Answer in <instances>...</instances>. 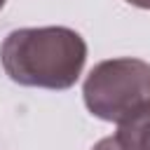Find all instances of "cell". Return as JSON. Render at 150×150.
Wrapping results in <instances>:
<instances>
[{"label": "cell", "instance_id": "obj_1", "mask_svg": "<svg viewBox=\"0 0 150 150\" xmlns=\"http://www.w3.org/2000/svg\"><path fill=\"white\" fill-rule=\"evenodd\" d=\"M0 61L12 82L61 91L80 80L87 42L68 26L16 28L2 40Z\"/></svg>", "mask_w": 150, "mask_h": 150}, {"label": "cell", "instance_id": "obj_2", "mask_svg": "<svg viewBox=\"0 0 150 150\" xmlns=\"http://www.w3.org/2000/svg\"><path fill=\"white\" fill-rule=\"evenodd\" d=\"M82 98L94 117L120 124L134 110L150 103V63L134 56L96 63L84 77Z\"/></svg>", "mask_w": 150, "mask_h": 150}, {"label": "cell", "instance_id": "obj_3", "mask_svg": "<svg viewBox=\"0 0 150 150\" xmlns=\"http://www.w3.org/2000/svg\"><path fill=\"white\" fill-rule=\"evenodd\" d=\"M127 150H150V103L134 110L117 124L115 134Z\"/></svg>", "mask_w": 150, "mask_h": 150}, {"label": "cell", "instance_id": "obj_4", "mask_svg": "<svg viewBox=\"0 0 150 150\" xmlns=\"http://www.w3.org/2000/svg\"><path fill=\"white\" fill-rule=\"evenodd\" d=\"M91 150H127V148H124V143L112 134V136H105V138H101L98 143H94Z\"/></svg>", "mask_w": 150, "mask_h": 150}, {"label": "cell", "instance_id": "obj_5", "mask_svg": "<svg viewBox=\"0 0 150 150\" xmlns=\"http://www.w3.org/2000/svg\"><path fill=\"white\" fill-rule=\"evenodd\" d=\"M127 2L134 7H141V9H150V0H127Z\"/></svg>", "mask_w": 150, "mask_h": 150}, {"label": "cell", "instance_id": "obj_6", "mask_svg": "<svg viewBox=\"0 0 150 150\" xmlns=\"http://www.w3.org/2000/svg\"><path fill=\"white\" fill-rule=\"evenodd\" d=\"M5 2H7V0H0V9H2V7H5Z\"/></svg>", "mask_w": 150, "mask_h": 150}]
</instances>
